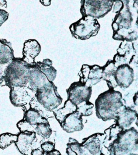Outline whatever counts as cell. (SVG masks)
<instances>
[{"label": "cell", "instance_id": "6da1fadb", "mask_svg": "<svg viewBox=\"0 0 138 155\" xmlns=\"http://www.w3.org/2000/svg\"><path fill=\"white\" fill-rule=\"evenodd\" d=\"M133 0H116L114 2V12H117L112 24V38L118 41H134L137 39V7Z\"/></svg>", "mask_w": 138, "mask_h": 155}, {"label": "cell", "instance_id": "7a4b0ae2", "mask_svg": "<svg viewBox=\"0 0 138 155\" xmlns=\"http://www.w3.org/2000/svg\"><path fill=\"white\" fill-rule=\"evenodd\" d=\"M97 117L103 121L115 119L117 113L125 106L122 93L114 89L101 93L95 102Z\"/></svg>", "mask_w": 138, "mask_h": 155}, {"label": "cell", "instance_id": "3957f363", "mask_svg": "<svg viewBox=\"0 0 138 155\" xmlns=\"http://www.w3.org/2000/svg\"><path fill=\"white\" fill-rule=\"evenodd\" d=\"M137 131L134 127L124 130L109 144V155H131L137 152Z\"/></svg>", "mask_w": 138, "mask_h": 155}, {"label": "cell", "instance_id": "277c9868", "mask_svg": "<svg viewBox=\"0 0 138 155\" xmlns=\"http://www.w3.org/2000/svg\"><path fill=\"white\" fill-rule=\"evenodd\" d=\"M29 65L22 58H14L6 68L3 82L4 85L9 88L26 86Z\"/></svg>", "mask_w": 138, "mask_h": 155}, {"label": "cell", "instance_id": "5b68a950", "mask_svg": "<svg viewBox=\"0 0 138 155\" xmlns=\"http://www.w3.org/2000/svg\"><path fill=\"white\" fill-rule=\"evenodd\" d=\"M100 24L97 19L84 16L69 26L72 35L77 39L86 40L95 36L100 30Z\"/></svg>", "mask_w": 138, "mask_h": 155}, {"label": "cell", "instance_id": "8992f818", "mask_svg": "<svg viewBox=\"0 0 138 155\" xmlns=\"http://www.w3.org/2000/svg\"><path fill=\"white\" fill-rule=\"evenodd\" d=\"M35 97L43 107L51 111L55 110L63 101L53 82L38 90L35 92Z\"/></svg>", "mask_w": 138, "mask_h": 155}, {"label": "cell", "instance_id": "52a82bcc", "mask_svg": "<svg viewBox=\"0 0 138 155\" xmlns=\"http://www.w3.org/2000/svg\"><path fill=\"white\" fill-rule=\"evenodd\" d=\"M113 4V0H81L80 12L83 16L101 18L111 10Z\"/></svg>", "mask_w": 138, "mask_h": 155}, {"label": "cell", "instance_id": "ba28073f", "mask_svg": "<svg viewBox=\"0 0 138 155\" xmlns=\"http://www.w3.org/2000/svg\"><path fill=\"white\" fill-rule=\"evenodd\" d=\"M137 57V51L133 41L123 40L121 42L112 60L115 66L117 67L123 64L130 65L133 60Z\"/></svg>", "mask_w": 138, "mask_h": 155}, {"label": "cell", "instance_id": "9c48e42d", "mask_svg": "<svg viewBox=\"0 0 138 155\" xmlns=\"http://www.w3.org/2000/svg\"><path fill=\"white\" fill-rule=\"evenodd\" d=\"M66 92L67 99L77 105L82 102L89 101L92 94V87H88L78 81L71 84Z\"/></svg>", "mask_w": 138, "mask_h": 155}, {"label": "cell", "instance_id": "30bf717a", "mask_svg": "<svg viewBox=\"0 0 138 155\" xmlns=\"http://www.w3.org/2000/svg\"><path fill=\"white\" fill-rule=\"evenodd\" d=\"M102 67L98 65H82L79 73L80 81L86 86L92 87L102 80Z\"/></svg>", "mask_w": 138, "mask_h": 155}, {"label": "cell", "instance_id": "8fae6325", "mask_svg": "<svg viewBox=\"0 0 138 155\" xmlns=\"http://www.w3.org/2000/svg\"><path fill=\"white\" fill-rule=\"evenodd\" d=\"M10 100L15 107H24L29 104L35 93L27 86L10 88Z\"/></svg>", "mask_w": 138, "mask_h": 155}, {"label": "cell", "instance_id": "7c38bea8", "mask_svg": "<svg viewBox=\"0 0 138 155\" xmlns=\"http://www.w3.org/2000/svg\"><path fill=\"white\" fill-rule=\"evenodd\" d=\"M50 82L35 64L29 65L28 81L26 85L28 88L35 93Z\"/></svg>", "mask_w": 138, "mask_h": 155}, {"label": "cell", "instance_id": "4fadbf2b", "mask_svg": "<svg viewBox=\"0 0 138 155\" xmlns=\"http://www.w3.org/2000/svg\"><path fill=\"white\" fill-rule=\"evenodd\" d=\"M114 77L117 87L122 89L128 88L134 80V71L131 66L123 64L116 68Z\"/></svg>", "mask_w": 138, "mask_h": 155}, {"label": "cell", "instance_id": "5bb4252c", "mask_svg": "<svg viewBox=\"0 0 138 155\" xmlns=\"http://www.w3.org/2000/svg\"><path fill=\"white\" fill-rule=\"evenodd\" d=\"M105 138V134L95 133L84 139L81 143L90 154L99 155L102 153Z\"/></svg>", "mask_w": 138, "mask_h": 155}, {"label": "cell", "instance_id": "9a60e30c", "mask_svg": "<svg viewBox=\"0 0 138 155\" xmlns=\"http://www.w3.org/2000/svg\"><path fill=\"white\" fill-rule=\"evenodd\" d=\"M15 145L18 151L24 155L31 153V148L36 138V133L33 131H21L18 135Z\"/></svg>", "mask_w": 138, "mask_h": 155}, {"label": "cell", "instance_id": "2e32d148", "mask_svg": "<svg viewBox=\"0 0 138 155\" xmlns=\"http://www.w3.org/2000/svg\"><path fill=\"white\" fill-rule=\"evenodd\" d=\"M137 111L133 110L131 107L125 106L116 115L115 118L116 124L123 130H127L131 128V125L137 119Z\"/></svg>", "mask_w": 138, "mask_h": 155}, {"label": "cell", "instance_id": "e0dca14e", "mask_svg": "<svg viewBox=\"0 0 138 155\" xmlns=\"http://www.w3.org/2000/svg\"><path fill=\"white\" fill-rule=\"evenodd\" d=\"M41 51V46L35 39H29L24 43L22 50V59L29 65L35 64V58L39 54Z\"/></svg>", "mask_w": 138, "mask_h": 155}, {"label": "cell", "instance_id": "ac0fdd59", "mask_svg": "<svg viewBox=\"0 0 138 155\" xmlns=\"http://www.w3.org/2000/svg\"><path fill=\"white\" fill-rule=\"evenodd\" d=\"M61 128L67 133H73L83 130V124L82 116L77 111L70 114L64 121L60 124Z\"/></svg>", "mask_w": 138, "mask_h": 155}, {"label": "cell", "instance_id": "d6986e66", "mask_svg": "<svg viewBox=\"0 0 138 155\" xmlns=\"http://www.w3.org/2000/svg\"><path fill=\"white\" fill-rule=\"evenodd\" d=\"M116 68L112 60L108 61L106 64L102 67V80L106 82L109 89H114L117 87L114 77Z\"/></svg>", "mask_w": 138, "mask_h": 155}, {"label": "cell", "instance_id": "ffe728a7", "mask_svg": "<svg viewBox=\"0 0 138 155\" xmlns=\"http://www.w3.org/2000/svg\"><path fill=\"white\" fill-rule=\"evenodd\" d=\"M14 58L11 43L0 39V64H9Z\"/></svg>", "mask_w": 138, "mask_h": 155}, {"label": "cell", "instance_id": "44dd1931", "mask_svg": "<svg viewBox=\"0 0 138 155\" xmlns=\"http://www.w3.org/2000/svg\"><path fill=\"white\" fill-rule=\"evenodd\" d=\"M35 65L46 76L50 82H53L56 78L57 70L52 65V62L49 59H45L41 62H35Z\"/></svg>", "mask_w": 138, "mask_h": 155}, {"label": "cell", "instance_id": "7402d4cb", "mask_svg": "<svg viewBox=\"0 0 138 155\" xmlns=\"http://www.w3.org/2000/svg\"><path fill=\"white\" fill-rule=\"evenodd\" d=\"M76 110L77 106L67 99L62 108L53 111L54 117L60 124L70 114L76 111Z\"/></svg>", "mask_w": 138, "mask_h": 155}, {"label": "cell", "instance_id": "603a6c76", "mask_svg": "<svg viewBox=\"0 0 138 155\" xmlns=\"http://www.w3.org/2000/svg\"><path fill=\"white\" fill-rule=\"evenodd\" d=\"M23 120L33 127H36L40 123L48 122L47 119L42 117L38 111L30 107L24 112Z\"/></svg>", "mask_w": 138, "mask_h": 155}, {"label": "cell", "instance_id": "cb8c5ba5", "mask_svg": "<svg viewBox=\"0 0 138 155\" xmlns=\"http://www.w3.org/2000/svg\"><path fill=\"white\" fill-rule=\"evenodd\" d=\"M123 130H123L117 124H114L111 126L109 128L106 129L105 130V138L104 140L103 146L107 148L109 144L117 138L118 134Z\"/></svg>", "mask_w": 138, "mask_h": 155}, {"label": "cell", "instance_id": "d4e9b609", "mask_svg": "<svg viewBox=\"0 0 138 155\" xmlns=\"http://www.w3.org/2000/svg\"><path fill=\"white\" fill-rule=\"evenodd\" d=\"M86 150L76 139L73 138L69 139V142L67 144L66 153L67 155H71L72 153H75L76 155H84Z\"/></svg>", "mask_w": 138, "mask_h": 155}, {"label": "cell", "instance_id": "484cf974", "mask_svg": "<svg viewBox=\"0 0 138 155\" xmlns=\"http://www.w3.org/2000/svg\"><path fill=\"white\" fill-rule=\"evenodd\" d=\"M30 107L32 108H33L38 111V113L41 115L42 117L46 118L47 119V118L53 117H54L53 111H49L47 109H46L44 107H43L36 99L35 97L34 96L33 99L31 100V101L29 103Z\"/></svg>", "mask_w": 138, "mask_h": 155}, {"label": "cell", "instance_id": "4316f807", "mask_svg": "<svg viewBox=\"0 0 138 155\" xmlns=\"http://www.w3.org/2000/svg\"><path fill=\"white\" fill-rule=\"evenodd\" d=\"M35 133L43 139H47L52 134V130L49 122L38 124L35 128Z\"/></svg>", "mask_w": 138, "mask_h": 155}, {"label": "cell", "instance_id": "83f0119b", "mask_svg": "<svg viewBox=\"0 0 138 155\" xmlns=\"http://www.w3.org/2000/svg\"><path fill=\"white\" fill-rule=\"evenodd\" d=\"M18 136L10 133H5L0 134V148L4 150L10 146L11 144L15 143L17 140Z\"/></svg>", "mask_w": 138, "mask_h": 155}, {"label": "cell", "instance_id": "f1b7e54d", "mask_svg": "<svg viewBox=\"0 0 138 155\" xmlns=\"http://www.w3.org/2000/svg\"><path fill=\"white\" fill-rule=\"evenodd\" d=\"M76 106V111L81 116H89L92 114L94 104L89 102V101L82 102Z\"/></svg>", "mask_w": 138, "mask_h": 155}, {"label": "cell", "instance_id": "f546056e", "mask_svg": "<svg viewBox=\"0 0 138 155\" xmlns=\"http://www.w3.org/2000/svg\"><path fill=\"white\" fill-rule=\"evenodd\" d=\"M17 127L20 131H33L35 132V127L30 125L29 123L26 122L24 120H21L17 123Z\"/></svg>", "mask_w": 138, "mask_h": 155}, {"label": "cell", "instance_id": "4dcf8cb0", "mask_svg": "<svg viewBox=\"0 0 138 155\" xmlns=\"http://www.w3.org/2000/svg\"><path fill=\"white\" fill-rule=\"evenodd\" d=\"M41 148L43 152H50L55 150V144L51 141H46L41 144Z\"/></svg>", "mask_w": 138, "mask_h": 155}, {"label": "cell", "instance_id": "1f68e13d", "mask_svg": "<svg viewBox=\"0 0 138 155\" xmlns=\"http://www.w3.org/2000/svg\"><path fill=\"white\" fill-rule=\"evenodd\" d=\"M9 64H0V85L4 82L5 72Z\"/></svg>", "mask_w": 138, "mask_h": 155}, {"label": "cell", "instance_id": "d6a6232c", "mask_svg": "<svg viewBox=\"0 0 138 155\" xmlns=\"http://www.w3.org/2000/svg\"><path fill=\"white\" fill-rule=\"evenodd\" d=\"M9 17V13L3 9H0V27L5 22Z\"/></svg>", "mask_w": 138, "mask_h": 155}, {"label": "cell", "instance_id": "836d02e7", "mask_svg": "<svg viewBox=\"0 0 138 155\" xmlns=\"http://www.w3.org/2000/svg\"><path fill=\"white\" fill-rule=\"evenodd\" d=\"M42 155H61L59 151L53 150L50 152H43Z\"/></svg>", "mask_w": 138, "mask_h": 155}, {"label": "cell", "instance_id": "e575fe53", "mask_svg": "<svg viewBox=\"0 0 138 155\" xmlns=\"http://www.w3.org/2000/svg\"><path fill=\"white\" fill-rule=\"evenodd\" d=\"M43 151L40 148H36L35 150H33L31 151V155H42Z\"/></svg>", "mask_w": 138, "mask_h": 155}, {"label": "cell", "instance_id": "d590c367", "mask_svg": "<svg viewBox=\"0 0 138 155\" xmlns=\"http://www.w3.org/2000/svg\"><path fill=\"white\" fill-rule=\"evenodd\" d=\"M40 1L44 6H49L51 4V0H40Z\"/></svg>", "mask_w": 138, "mask_h": 155}, {"label": "cell", "instance_id": "8d00e7d4", "mask_svg": "<svg viewBox=\"0 0 138 155\" xmlns=\"http://www.w3.org/2000/svg\"><path fill=\"white\" fill-rule=\"evenodd\" d=\"M137 99H138V96H137V92H136L134 96L133 97V103L134 104L135 106H137Z\"/></svg>", "mask_w": 138, "mask_h": 155}, {"label": "cell", "instance_id": "74e56055", "mask_svg": "<svg viewBox=\"0 0 138 155\" xmlns=\"http://www.w3.org/2000/svg\"><path fill=\"white\" fill-rule=\"evenodd\" d=\"M7 7V2L6 0H0V9L1 7Z\"/></svg>", "mask_w": 138, "mask_h": 155}, {"label": "cell", "instance_id": "f35d334b", "mask_svg": "<svg viewBox=\"0 0 138 155\" xmlns=\"http://www.w3.org/2000/svg\"><path fill=\"white\" fill-rule=\"evenodd\" d=\"M84 155H91V154H89V153L86 151V152L84 154Z\"/></svg>", "mask_w": 138, "mask_h": 155}, {"label": "cell", "instance_id": "ab89813d", "mask_svg": "<svg viewBox=\"0 0 138 155\" xmlns=\"http://www.w3.org/2000/svg\"><path fill=\"white\" fill-rule=\"evenodd\" d=\"M99 155H105V154H103L102 153H100Z\"/></svg>", "mask_w": 138, "mask_h": 155}, {"label": "cell", "instance_id": "60d3db41", "mask_svg": "<svg viewBox=\"0 0 138 155\" xmlns=\"http://www.w3.org/2000/svg\"><path fill=\"white\" fill-rule=\"evenodd\" d=\"M131 155H137V154H131Z\"/></svg>", "mask_w": 138, "mask_h": 155}]
</instances>
